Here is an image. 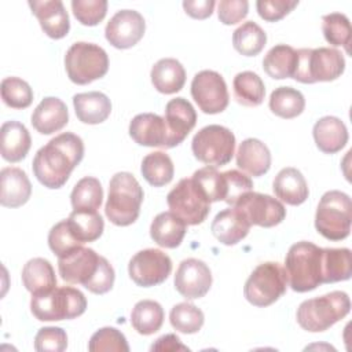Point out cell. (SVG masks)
Returning a JSON list of instances; mask_svg holds the SVG:
<instances>
[{
    "label": "cell",
    "mask_w": 352,
    "mask_h": 352,
    "mask_svg": "<svg viewBox=\"0 0 352 352\" xmlns=\"http://www.w3.org/2000/svg\"><path fill=\"white\" fill-rule=\"evenodd\" d=\"M164 120L168 129L166 148H172L180 144L195 126L197 113L187 99L175 98L166 103Z\"/></svg>",
    "instance_id": "cell-18"
},
{
    "label": "cell",
    "mask_w": 352,
    "mask_h": 352,
    "mask_svg": "<svg viewBox=\"0 0 352 352\" xmlns=\"http://www.w3.org/2000/svg\"><path fill=\"white\" fill-rule=\"evenodd\" d=\"M250 227L245 214L235 206H231L214 216L210 231L219 242L231 246L241 242L249 234Z\"/></svg>",
    "instance_id": "cell-21"
},
{
    "label": "cell",
    "mask_w": 352,
    "mask_h": 352,
    "mask_svg": "<svg viewBox=\"0 0 352 352\" xmlns=\"http://www.w3.org/2000/svg\"><path fill=\"white\" fill-rule=\"evenodd\" d=\"M322 258L323 248L312 242L300 241L290 246L285 258V270L292 290L305 293L323 283Z\"/></svg>",
    "instance_id": "cell-3"
},
{
    "label": "cell",
    "mask_w": 352,
    "mask_h": 352,
    "mask_svg": "<svg viewBox=\"0 0 352 352\" xmlns=\"http://www.w3.org/2000/svg\"><path fill=\"white\" fill-rule=\"evenodd\" d=\"M150 351H188V348L180 342L176 334H165L150 346Z\"/></svg>",
    "instance_id": "cell-53"
},
{
    "label": "cell",
    "mask_w": 352,
    "mask_h": 352,
    "mask_svg": "<svg viewBox=\"0 0 352 352\" xmlns=\"http://www.w3.org/2000/svg\"><path fill=\"white\" fill-rule=\"evenodd\" d=\"M67 348V334L60 327H41L34 337V349L38 352H62Z\"/></svg>",
    "instance_id": "cell-49"
},
{
    "label": "cell",
    "mask_w": 352,
    "mask_h": 352,
    "mask_svg": "<svg viewBox=\"0 0 352 352\" xmlns=\"http://www.w3.org/2000/svg\"><path fill=\"white\" fill-rule=\"evenodd\" d=\"M154 88L165 95L179 92L186 82V70L175 58H162L154 63L151 73Z\"/></svg>",
    "instance_id": "cell-30"
},
{
    "label": "cell",
    "mask_w": 352,
    "mask_h": 352,
    "mask_svg": "<svg viewBox=\"0 0 352 352\" xmlns=\"http://www.w3.org/2000/svg\"><path fill=\"white\" fill-rule=\"evenodd\" d=\"M322 32L326 41L334 47L342 45L346 54L351 52V23L345 14L330 12L322 16Z\"/></svg>",
    "instance_id": "cell-41"
},
{
    "label": "cell",
    "mask_w": 352,
    "mask_h": 352,
    "mask_svg": "<svg viewBox=\"0 0 352 352\" xmlns=\"http://www.w3.org/2000/svg\"><path fill=\"white\" fill-rule=\"evenodd\" d=\"M345 70V59L341 51L330 47L297 50V65L292 78L302 84L333 81Z\"/></svg>",
    "instance_id": "cell-6"
},
{
    "label": "cell",
    "mask_w": 352,
    "mask_h": 352,
    "mask_svg": "<svg viewBox=\"0 0 352 352\" xmlns=\"http://www.w3.org/2000/svg\"><path fill=\"white\" fill-rule=\"evenodd\" d=\"M235 100L248 107H254L263 103L265 96V85L261 77L250 70L241 72L232 81Z\"/></svg>",
    "instance_id": "cell-36"
},
{
    "label": "cell",
    "mask_w": 352,
    "mask_h": 352,
    "mask_svg": "<svg viewBox=\"0 0 352 352\" xmlns=\"http://www.w3.org/2000/svg\"><path fill=\"white\" fill-rule=\"evenodd\" d=\"M352 202L348 194L340 190L324 192L315 213L316 231L329 241L345 239L351 232Z\"/></svg>",
    "instance_id": "cell-7"
},
{
    "label": "cell",
    "mask_w": 352,
    "mask_h": 352,
    "mask_svg": "<svg viewBox=\"0 0 352 352\" xmlns=\"http://www.w3.org/2000/svg\"><path fill=\"white\" fill-rule=\"evenodd\" d=\"M32 194V184L25 170L7 166L0 170V204L6 208L25 205Z\"/></svg>",
    "instance_id": "cell-22"
},
{
    "label": "cell",
    "mask_w": 352,
    "mask_h": 352,
    "mask_svg": "<svg viewBox=\"0 0 352 352\" xmlns=\"http://www.w3.org/2000/svg\"><path fill=\"white\" fill-rule=\"evenodd\" d=\"M72 10L76 19L85 26L98 25L107 12L106 0H73Z\"/></svg>",
    "instance_id": "cell-46"
},
{
    "label": "cell",
    "mask_w": 352,
    "mask_h": 352,
    "mask_svg": "<svg viewBox=\"0 0 352 352\" xmlns=\"http://www.w3.org/2000/svg\"><path fill=\"white\" fill-rule=\"evenodd\" d=\"M191 96L199 110L217 114L228 106L230 95L223 76L214 70L198 72L191 81Z\"/></svg>",
    "instance_id": "cell-13"
},
{
    "label": "cell",
    "mask_w": 352,
    "mask_h": 352,
    "mask_svg": "<svg viewBox=\"0 0 352 352\" xmlns=\"http://www.w3.org/2000/svg\"><path fill=\"white\" fill-rule=\"evenodd\" d=\"M351 311V300L345 292L334 290L320 297L302 301L297 308V323L307 331L319 333L344 319Z\"/></svg>",
    "instance_id": "cell-4"
},
{
    "label": "cell",
    "mask_w": 352,
    "mask_h": 352,
    "mask_svg": "<svg viewBox=\"0 0 352 352\" xmlns=\"http://www.w3.org/2000/svg\"><path fill=\"white\" fill-rule=\"evenodd\" d=\"M191 150L194 157L208 166H221L234 157L235 136L223 125H206L194 135Z\"/></svg>",
    "instance_id": "cell-10"
},
{
    "label": "cell",
    "mask_w": 352,
    "mask_h": 352,
    "mask_svg": "<svg viewBox=\"0 0 352 352\" xmlns=\"http://www.w3.org/2000/svg\"><path fill=\"white\" fill-rule=\"evenodd\" d=\"M146 182L154 187H162L173 179L175 166L170 157L164 151L148 153L140 165Z\"/></svg>",
    "instance_id": "cell-38"
},
{
    "label": "cell",
    "mask_w": 352,
    "mask_h": 352,
    "mask_svg": "<svg viewBox=\"0 0 352 352\" xmlns=\"http://www.w3.org/2000/svg\"><path fill=\"white\" fill-rule=\"evenodd\" d=\"M249 10L246 0H221L217 4V15L221 23L235 25L241 22Z\"/></svg>",
    "instance_id": "cell-51"
},
{
    "label": "cell",
    "mask_w": 352,
    "mask_h": 352,
    "mask_svg": "<svg viewBox=\"0 0 352 352\" xmlns=\"http://www.w3.org/2000/svg\"><path fill=\"white\" fill-rule=\"evenodd\" d=\"M164 318L165 314L161 304L154 300L138 301L131 312V323L142 336L157 333L164 323Z\"/></svg>",
    "instance_id": "cell-35"
},
{
    "label": "cell",
    "mask_w": 352,
    "mask_h": 352,
    "mask_svg": "<svg viewBox=\"0 0 352 352\" xmlns=\"http://www.w3.org/2000/svg\"><path fill=\"white\" fill-rule=\"evenodd\" d=\"M170 272L172 260L160 249L139 250L128 264L131 279L142 287H151L165 282Z\"/></svg>",
    "instance_id": "cell-12"
},
{
    "label": "cell",
    "mask_w": 352,
    "mask_h": 352,
    "mask_svg": "<svg viewBox=\"0 0 352 352\" xmlns=\"http://www.w3.org/2000/svg\"><path fill=\"white\" fill-rule=\"evenodd\" d=\"M73 209L98 210L103 201V188L96 177L85 176L80 179L70 194Z\"/></svg>",
    "instance_id": "cell-40"
},
{
    "label": "cell",
    "mask_w": 352,
    "mask_h": 352,
    "mask_svg": "<svg viewBox=\"0 0 352 352\" xmlns=\"http://www.w3.org/2000/svg\"><path fill=\"white\" fill-rule=\"evenodd\" d=\"M352 275V257L348 248H324L322 258V282L348 280Z\"/></svg>",
    "instance_id": "cell-33"
},
{
    "label": "cell",
    "mask_w": 352,
    "mask_h": 352,
    "mask_svg": "<svg viewBox=\"0 0 352 352\" xmlns=\"http://www.w3.org/2000/svg\"><path fill=\"white\" fill-rule=\"evenodd\" d=\"M216 6L214 0H184L183 8L184 11L195 19H205L212 15L213 8Z\"/></svg>",
    "instance_id": "cell-52"
},
{
    "label": "cell",
    "mask_w": 352,
    "mask_h": 352,
    "mask_svg": "<svg viewBox=\"0 0 352 352\" xmlns=\"http://www.w3.org/2000/svg\"><path fill=\"white\" fill-rule=\"evenodd\" d=\"M223 175L226 180V204L234 206L245 194L253 191V182L243 172L231 169L223 172Z\"/></svg>",
    "instance_id": "cell-48"
},
{
    "label": "cell",
    "mask_w": 352,
    "mask_h": 352,
    "mask_svg": "<svg viewBox=\"0 0 352 352\" xmlns=\"http://www.w3.org/2000/svg\"><path fill=\"white\" fill-rule=\"evenodd\" d=\"M143 198L144 192L136 177L129 172H117L109 183L104 213L116 226H131L139 217Z\"/></svg>",
    "instance_id": "cell-2"
},
{
    "label": "cell",
    "mask_w": 352,
    "mask_h": 352,
    "mask_svg": "<svg viewBox=\"0 0 352 352\" xmlns=\"http://www.w3.org/2000/svg\"><path fill=\"white\" fill-rule=\"evenodd\" d=\"M69 122L66 104L55 96L44 98L32 114V125L41 135H51L60 131Z\"/></svg>",
    "instance_id": "cell-23"
},
{
    "label": "cell",
    "mask_w": 352,
    "mask_h": 352,
    "mask_svg": "<svg viewBox=\"0 0 352 352\" xmlns=\"http://www.w3.org/2000/svg\"><path fill=\"white\" fill-rule=\"evenodd\" d=\"M187 231V224L175 213L161 212L158 213L150 226L151 239L161 248L175 249L177 248Z\"/></svg>",
    "instance_id": "cell-28"
},
{
    "label": "cell",
    "mask_w": 352,
    "mask_h": 352,
    "mask_svg": "<svg viewBox=\"0 0 352 352\" xmlns=\"http://www.w3.org/2000/svg\"><path fill=\"white\" fill-rule=\"evenodd\" d=\"M66 221L73 236L82 245L99 239L103 234L104 221L98 210L73 209Z\"/></svg>",
    "instance_id": "cell-32"
},
{
    "label": "cell",
    "mask_w": 352,
    "mask_h": 352,
    "mask_svg": "<svg viewBox=\"0 0 352 352\" xmlns=\"http://www.w3.org/2000/svg\"><path fill=\"white\" fill-rule=\"evenodd\" d=\"M102 257L94 249L78 246L63 257H58V271L66 283L82 285L85 289L92 283Z\"/></svg>",
    "instance_id": "cell-14"
},
{
    "label": "cell",
    "mask_w": 352,
    "mask_h": 352,
    "mask_svg": "<svg viewBox=\"0 0 352 352\" xmlns=\"http://www.w3.org/2000/svg\"><path fill=\"white\" fill-rule=\"evenodd\" d=\"M236 165L250 176H263L271 168V153L261 140L245 139L236 151Z\"/></svg>",
    "instance_id": "cell-26"
},
{
    "label": "cell",
    "mask_w": 352,
    "mask_h": 352,
    "mask_svg": "<svg viewBox=\"0 0 352 352\" xmlns=\"http://www.w3.org/2000/svg\"><path fill=\"white\" fill-rule=\"evenodd\" d=\"M169 320L175 330L184 334H194L201 330L205 316L197 305L191 302H179L170 309Z\"/></svg>",
    "instance_id": "cell-42"
},
{
    "label": "cell",
    "mask_w": 352,
    "mask_h": 352,
    "mask_svg": "<svg viewBox=\"0 0 352 352\" xmlns=\"http://www.w3.org/2000/svg\"><path fill=\"white\" fill-rule=\"evenodd\" d=\"M32 146L30 133L26 126L15 120L6 121L0 129L1 157L8 162H19L29 153Z\"/></svg>",
    "instance_id": "cell-24"
},
{
    "label": "cell",
    "mask_w": 352,
    "mask_h": 352,
    "mask_svg": "<svg viewBox=\"0 0 352 352\" xmlns=\"http://www.w3.org/2000/svg\"><path fill=\"white\" fill-rule=\"evenodd\" d=\"M270 110L280 118H294L304 111V95L292 87H278L271 92Z\"/></svg>",
    "instance_id": "cell-37"
},
{
    "label": "cell",
    "mask_w": 352,
    "mask_h": 352,
    "mask_svg": "<svg viewBox=\"0 0 352 352\" xmlns=\"http://www.w3.org/2000/svg\"><path fill=\"white\" fill-rule=\"evenodd\" d=\"M297 6L298 0H257L256 3L258 15L268 22L282 19Z\"/></svg>",
    "instance_id": "cell-50"
},
{
    "label": "cell",
    "mask_w": 352,
    "mask_h": 352,
    "mask_svg": "<svg viewBox=\"0 0 352 352\" xmlns=\"http://www.w3.org/2000/svg\"><path fill=\"white\" fill-rule=\"evenodd\" d=\"M265 43H267L265 32L253 21L243 22L232 33L234 48L245 56H254L260 54Z\"/></svg>",
    "instance_id": "cell-39"
},
{
    "label": "cell",
    "mask_w": 352,
    "mask_h": 352,
    "mask_svg": "<svg viewBox=\"0 0 352 352\" xmlns=\"http://www.w3.org/2000/svg\"><path fill=\"white\" fill-rule=\"evenodd\" d=\"M65 69L70 81L85 85L107 73L109 56L98 44L77 41L66 51Z\"/></svg>",
    "instance_id": "cell-9"
},
{
    "label": "cell",
    "mask_w": 352,
    "mask_h": 352,
    "mask_svg": "<svg viewBox=\"0 0 352 352\" xmlns=\"http://www.w3.org/2000/svg\"><path fill=\"white\" fill-rule=\"evenodd\" d=\"M88 349L91 352L102 351H116V352H128L129 345L125 336L116 327H102L92 334L88 342Z\"/></svg>",
    "instance_id": "cell-45"
},
{
    "label": "cell",
    "mask_w": 352,
    "mask_h": 352,
    "mask_svg": "<svg viewBox=\"0 0 352 352\" xmlns=\"http://www.w3.org/2000/svg\"><path fill=\"white\" fill-rule=\"evenodd\" d=\"M73 106L77 118L89 125L106 121L111 113L110 99L107 95L99 91L76 94L73 96Z\"/></svg>",
    "instance_id": "cell-29"
},
{
    "label": "cell",
    "mask_w": 352,
    "mask_h": 352,
    "mask_svg": "<svg viewBox=\"0 0 352 352\" xmlns=\"http://www.w3.org/2000/svg\"><path fill=\"white\" fill-rule=\"evenodd\" d=\"M297 65V51L286 44L274 45L263 59L264 72L275 80L293 77Z\"/></svg>",
    "instance_id": "cell-34"
},
{
    "label": "cell",
    "mask_w": 352,
    "mask_h": 352,
    "mask_svg": "<svg viewBox=\"0 0 352 352\" xmlns=\"http://www.w3.org/2000/svg\"><path fill=\"white\" fill-rule=\"evenodd\" d=\"M312 133L318 148L324 154L340 151L348 142V129L345 124L334 116L319 118L314 125Z\"/></svg>",
    "instance_id": "cell-27"
},
{
    "label": "cell",
    "mask_w": 352,
    "mask_h": 352,
    "mask_svg": "<svg viewBox=\"0 0 352 352\" xmlns=\"http://www.w3.org/2000/svg\"><path fill=\"white\" fill-rule=\"evenodd\" d=\"M166 204L187 226L201 224L210 212V201L192 177L179 180L168 192Z\"/></svg>",
    "instance_id": "cell-11"
},
{
    "label": "cell",
    "mask_w": 352,
    "mask_h": 352,
    "mask_svg": "<svg viewBox=\"0 0 352 352\" xmlns=\"http://www.w3.org/2000/svg\"><path fill=\"white\" fill-rule=\"evenodd\" d=\"M234 206L245 214L250 226L268 228L280 224L286 217L283 204L268 194L250 191L245 194Z\"/></svg>",
    "instance_id": "cell-15"
},
{
    "label": "cell",
    "mask_w": 352,
    "mask_h": 352,
    "mask_svg": "<svg viewBox=\"0 0 352 352\" xmlns=\"http://www.w3.org/2000/svg\"><path fill=\"white\" fill-rule=\"evenodd\" d=\"M48 246L58 256L63 257L78 246H82L72 234L66 219L56 223L48 232Z\"/></svg>",
    "instance_id": "cell-47"
},
{
    "label": "cell",
    "mask_w": 352,
    "mask_h": 352,
    "mask_svg": "<svg viewBox=\"0 0 352 352\" xmlns=\"http://www.w3.org/2000/svg\"><path fill=\"white\" fill-rule=\"evenodd\" d=\"M146 30V22L135 10L117 11L104 28L106 40L118 50H126L140 41Z\"/></svg>",
    "instance_id": "cell-16"
},
{
    "label": "cell",
    "mask_w": 352,
    "mask_h": 352,
    "mask_svg": "<svg viewBox=\"0 0 352 352\" xmlns=\"http://www.w3.org/2000/svg\"><path fill=\"white\" fill-rule=\"evenodd\" d=\"M22 283L32 296L55 289L56 276L52 264L43 257L30 258L22 268Z\"/></svg>",
    "instance_id": "cell-31"
},
{
    "label": "cell",
    "mask_w": 352,
    "mask_h": 352,
    "mask_svg": "<svg viewBox=\"0 0 352 352\" xmlns=\"http://www.w3.org/2000/svg\"><path fill=\"white\" fill-rule=\"evenodd\" d=\"M1 99L11 109H26L33 102L30 85L19 77H6L0 85Z\"/></svg>",
    "instance_id": "cell-43"
},
{
    "label": "cell",
    "mask_w": 352,
    "mask_h": 352,
    "mask_svg": "<svg viewBox=\"0 0 352 352\" xmlns=\"http://www.w3.org/2000/svg\"><path fill=\"white\" fill-rule=\"evenodd\" d=\"M285 267L276 261L258 264L243 286L245 298L254 307H268L278 301L287 289Z\"/></svg>",
    "instance_id": "cell-8"
},
{
    "label": "cell",
    "mask_w": 352,
    "mask_h": 352,
    "mask_svg": "<svg viewBox=\"0 0 352 352\" xmlns=\"http://www.w3.org/2000/svg\"><path fill=\"white\" fill-rule=\"evenodd\" d=\"M212 286L210 268L198 258H186L175 275V289L187 300L204 297Z\"/></svg>",
    "instance_id": "cell-17"
},
{
    "label": "cell",
    "mask_w": 352,
    "mask_h": 352,
    "mask_svg": "<svg viewBox=\"0 0 352 352\" xmlns=\"http://www.w3.org/2000/svg\"><path fill=\"white\" fill-rule=\"evenodd\" d=\"M191 177L205 192L210 204L217 201H224L226 180H224L223 172H219L214 166H205L195 170Z\"/></svg>",
    "instance_id": "cell-44"
},
{
    "label": "cell",
    "mask_w": 352,
    "mask_h": 352,
    "mask_svg": "<svg viewBox=\"0 0 352 352\" xmlns=\"http://www.w3.org/2000/svg\"><path fill=\"white\" fill-rule=\"evenodd\" d=\"M129 136L140 146L166 148L168 129L165 120L154 113L138 114L129 124Z\"/></svg>",
    "instance_id": "cell-20"
},
{
    "label": "cell",
    "mask_w": 352,
    "mask_h": 352,
    "mask_svg": "<svg viewBox=\"0 0 352 352\" xmlns=\"http://www.w3.org/2000/svg\"><path fill=\"white\" fill-rule=\"evenodd\" d=\"M28 4L48 37L58 40L69 33V14L60 0H29Z\"/></svg>",
    "instance_id": "cell-19"
},
{
    "label": "cell",
    "mask_w": 352,
    "mask_h": 352,
    "mask_svg": "<svg viewBox=\"0 0 352 352\" xmlns=\"http://www.w3.org/2000/svg\"><path fill=\"white\" fill-rule=\"evenodd\" d=\"M84 157V143L80 136L63 132L43 146L33 158V173L47 188H60L72 170Z\"/></svg>",
    "instance_id": "cell-1"
},
{
    "label": "cell",
    "mask_w": 352,
    "mask_h": 352,
    "mask_svg": "<svg viewBox=\"0 0 352 352\" xmlns=\"http://www.w3.org/2000/svg\"><path fill=\"white\" fill-rule=\"evenodd\" d=\"M87 309V298L72 286L55 287L47 293L33 294L30 311L37 320L56 322L81 316Z\"/></svg>",
    "instance_id": "cell-5"
},
{
    "label": "cell",
    "mask_w": 352,
    "mask_h": 352,
    "mask_svg": "<svg viewBox=\"0 0 352 352\" xmlns=\"http://www.w3.org/2000/svg\"><path fill=\"white\" fill-rule=\"evenodd\" d=\"M272 190L282 202L292 206L304 204L309 195L305 177L293 166L283 168L278 172L272 183Z\"/></svg>",
    "instance_id": "cell-25"
}]
</instances>
